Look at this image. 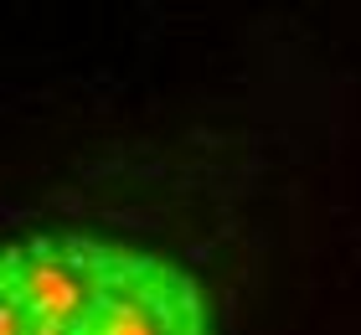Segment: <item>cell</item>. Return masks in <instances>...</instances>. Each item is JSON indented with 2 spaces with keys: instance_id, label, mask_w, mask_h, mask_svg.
I'll return each mask as SVG.
<instances>
[{
  "instance_id": "7a4b0ae2",
  "label": "cell",
  "mask_w": 361,
  "mask_h": 335,
  "mask_svg": "<svg viewBox=\"0 0 361 335\" xmlns=\"http://www.w3.org/2000/svg\"><path fill=\"white\" fill-rule=\"evenodd\" d=\"M83 335H207V305L176 263L109 248Z\"/></svg>"
},
{
  "instance_id": "6da1fadb",
  "label": "cell",
  "mask_w": 361,
  "mask_h": 335,
  "mask_svg": "<svg viewBox=\"0 0 361 335\" xmlns=\"http://www.w3.org/2000/svg\"><path fill=\"white\" fill-rule=\"evenodd\" d=\"M109 243L83 232H31L0 263V335H83Z\"/></svg>"
}]
</instances>
